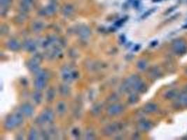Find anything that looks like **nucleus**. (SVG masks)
Returning <instances> with one entry per match:
<instances>
[{
  "mask_svg": "<svg viewBox=\"0 0 187 140\" xmlns=\"http://www.w3.org/2000/svg\"><path fill=\"white\" fill-rule=\"evenodd\" d=\"M122 110V108H121V106L119 105H114L113 106H111L110 108L109 111L110 113V114H117V113H119Z\"/></svg>",
  "mask_w": 187,
  "mask_h": 140,
  "instance_id": "nucleus-6",
  "label": "nucleus"
},
{
  "mask_svg": "<svg viewBox=\"0 0 187 140\" xmlns=\"http://www.w3.org/2000/svg\"><path fill=\"white\" fill-rule=\"evenodd\" d=\"M172 50L175 55L181 56L187 53V43L184 39L179 38L173 41Z\"/></svg>",
  "mask_w": 187,
  "mask_h": 140,
  "instance_id": "nucleus-1",
  "label": "nucleus"
},
{
  "mask_svg": "<svg viewBox=\"0 0 187 140\" xmlns=\"http://www.w3.org/2000/svg\"><path fill=\"white\" fill-rule=\"evenodd\" d=\"M186 74H187V68L186 69Z\"/></svg>",
  "mask_w": 187,
  "mask_h": 140,
  "instance_id": "nucleus-13",
  "label": "nucleus"
},
{
  "mask_svg": "<svg viewBox=\"0 0 187 140\" xmlns=\"http://www.w3.org/2000/svg\"><path fill=\"white\" fill-rule=\"evenodd\" d=\"M177 102L180 106L187 107V93H182L177 98Z\"/></svg>",
  "mask_w": 187,
  "mask_h": 140,
  "instance_id": "nucleus-3",
  "label": "nucleus"
},
{
  "mask_svg": "<svg viewBox=\"0 0 187 140\" xmlns=\"http://www.w3.org/2000/svg\"><path fill=\"white\" fill-rule=\"evenodd\" d=\"M24 1V3L25 4H30V2L32 1V0H23Z\"/></svg>",
  "mask_w": 187,
  "mask_h": 140,
  "instance_id": "nucleus-11",
  "label": "nucleus"
},
{
  "mask_svg": "<svg viewBox=\"0 0 187 140\" xmlns=\"http://www.w3.org/2000/svg\"><path fill=\"white\" fill-rule=\"evenodd\" d=\"M22 109H22V111H23L24 113L27 116H31V114L33 112L32 108L29 105H24Z\"/></svg>",
  "mask_w": 187,
  "mask_h": 140,
  "instance_id": "nucleus-8",
  "label": "nucleus"
},
{
  "mask_svg": "<svg viewBox=\"0 0 187 140\" xmlns=\"http://www.w3.org/2000/svg\"><path fill=\"white\" fill-rule=\"evenodd\" d=\"M45 84V79L44 77L40 76L37 78L36 81V86L38 89H42L44 88V85Z\"/></svg>",
  "mask_w": 187,
  "mask_h": 140,
  "instance_id": "nucleus-7",
  "label": "nucleus"
},
{
  "mask_svg": "<svg viewBox=\"0 0 187 140\" xmlns=\"http://www.w3.org/2000/svg\"><path fill=\"white\" fill-rule=\"evenodd\" d=\"M151 124L148 121H143L140 124V128L143 131H148L151 128Z\"/></svg>",
  "mask_w": 187,
  "mask_h": 140,
  "instance_id": "nucleus-5",
  "label": "nucleus"
},
{
  "mask_svg": "<svg viewBox=\"0 0 187 140\" xmlns=\"http://www.w3.org/2000/svg\"><path fill=\"white\" fill-rule=\"evenodd\" d=\"M179 91L177 89H171L168 90L165 94H164V98L166 100H175L177 99L179 97Z\"/></svg>",
  "mask_w": 187,
  "mask_h": 140,
  "instance_id": "nucleus-2",
  "label": "nucleus"
},
{
  "mask_svg": "<svg viewBox=\"0 0 187 140\" xmlns=\"http://www.w3.org/2000/svg\"><path fill=\"white\" fill-rule=\"evenodd\" d=\"M182 29H187V24H185V25L182 26Z\"/></svg>",
  "mask_w": 187,
  "mask_h": 140,
  "instance_id": "nucleus-12",
  "label": "nucleus"
},
{
  "mask_svg": "<svg viewBox=\"0 0 187 140\" xmlns=\"http://www.w3.org/2000/svg\"><path fill=\"white\" fill-rule=\"evenodd\" d=\"M9 0H1V6L8 4H9Z\"/></svg>",
  "mask_w": 187,
  "mask_h": 140,
  "instance_id": "nucleus-10",
  "label": "nucleus"
},
{
  "mask_svg": "<svg viewBox=\"0 0 187 140\" xmlns=\"http://www.w3.org/2000/svg\"><path fill=\"white\" fill-rule=\"evenodd\" d=\"M158 110V106L154 103H148L145 106V111L147 113H154Z\"/></svg>",
  "mask_w": 187,
  "mask_h": 140,
  "instance_id": "nucleus-4",
  "label": "nucleus"
},
{
  "mask_svg": "<svg viewBox=\"0 0 187 140\" xmlns=\"http://www.w3.org/2000/svg\"><path fill=\"white\" fill-rule=\"evenodd\" d=\"M147 67V63L145 61H140L138 63V67L140 69V70H145Z\"/></svg>",
  "mask_w": 187,
  "mask_h": 140,
  "instance_id": "nucleus-9",
  "label": "nucleus"
}]
</instances>
